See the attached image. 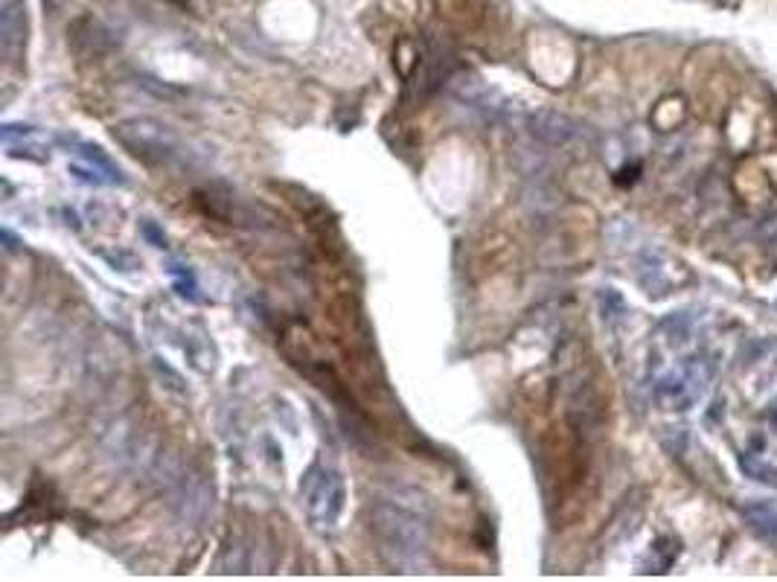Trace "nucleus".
I'll list each match as a JSON object with an SVG mask.
<instances>
[{"instance_id": "nucleus-1", "label": "nucleus", "mask_w": 777, "mask_h": 582, "mask_svg": "<svg viewBox=\"0 0 777 582\" xmlns=\"http://www.w3.org/2000/svg\"><path fill=\"white\" fill-rule=\"evenodd\" d=\"M373 530L379 536L382 553L402 571H411L422 562L425 553V521L420 513L408 510L399 501H385L376 507Z\"/></svg>"}, {"instance_id": "nucleus-2", "label": "nucleus", "mask_w": 777, "mask_h": 582, "mask_svg": "<svg viewBox=\"0 0 777 582\" xmlns=\"http://www.w3.org/2000/svg\"><path fill=\"white\" fill-rule=\"evenodd\" d=\"M713 376V364L711 361H702V358H690L684 364V370L661 379L655 385V399L658 405H664L667 411H687L699 396L705 385L711 382Z\"/></svg>"}, {"instance_id": "nucleus-3", "label": "nucleus", "mask_w": 777, "mask_h": 582, "mask_svg": "<svg viewBox=\"0 0 777 582\" xmlns=\"http://www.w3.org/2000/svg\"><path fill=\"white\" fill-rule=\"evenodd\" d=\"M114 137L120 143H126L134 155H143L149 161H172L178 155V143L175 137L166 131V126H158V123H123L114 129Z\"/></svg>"}, {"instance_id": "nucleus-4", "label": "nucleus", "mask_w": 777, "mask_h": 582, "mask_svg": "<svg viewBox=\"0 0 777 582\" xmlns=\"http://www.w3.org/2000/svg\"><path fill=\"white\" fill-rule=\"evenodd\" d=\"M318 472L312 469L309 484H306V504L315 521L321 524H335V518L344 507V481L338 472L321 469V478H315Z\"/></svg>"}, {"instance_id": "nucleus-5", "label": "nucleus", "mask_w": 777, "mask_h": 582, "mask_svg": "<svg viewBox=\"0 0 777 582\" xmlns=\"http://www.w3.org/2000/svg\"><path fill=\"white\" fill-rule=\"evenodd\" d=\"M27 38V15L24 0H0V44L9 62H18Z\"/></svg>"}, {"instance_id": "nucleus-6", "label": "nucleus", "mask_w": 777, "mask_h": 582, "mask_svg": "<svg viewBox=\"0 0 777 582\" xmlns=\"http://www.w3.org/2000/svg\"><path fill=\"white\" fill-rule=\"evenodd\" d=\"M743 518L748 521V527L769 539V542H777V507L769 504V501H754V504H745Z\"/></svg>"}, {"instance_id": "nucleus-7", "label": "nucleus", "mask_w": 777, "mask_h": 582, "mask_svg": "<svg viewBox=\"0 0 777 582\" xmlns=\"http://www.w3.org/2000/svg\"><path fill=\"white\" fill-rule=\"evenodd\" d=\"M740 466H743V472L748 478H754V481H760V484L766 486H777L775 466H769V463H763V460H757V457H748V454L740 457Z\"/></svg>"}, {"instance_id": "nucleus-8", "label": "nucleus", "mask_w": 777, "mask_h": 582, "mask_svg": "<svg viewBox=\"0 0 777 582\" xmlns=\"http://www.w3.org/2000/svg\"><path fill=\"white\" fill-rule=\"evenodd\" d=\"M769 417H772V422H777V396L772 399V405H769Z\"/></svg>"}, {"instance_id": "nucleus-9", "label": "nucleus", "mask_w": 777, "mask_h": 582, "mask_svg": "<svg viewBox=\"0 0 777 582\" xmlns=\"http://www.w3.org/2000/svg\"><path fill=\"white\" fill-rule=\"evenodd\" d=\"M169 3H178V6H184V0H169Z\"/></svg>"}]
</instances>
